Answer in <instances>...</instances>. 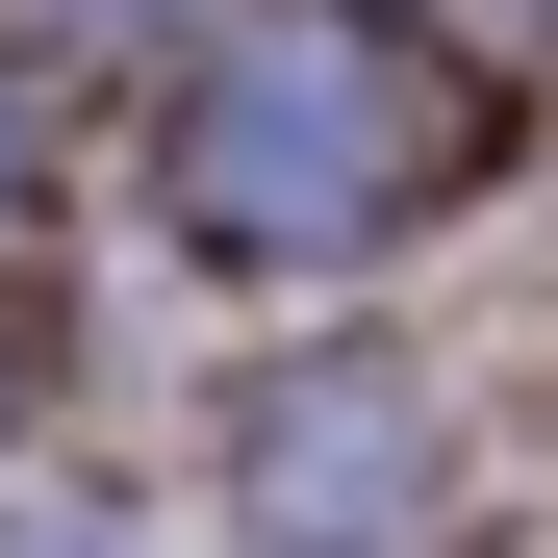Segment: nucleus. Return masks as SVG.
<instances>
[{"mask_svg":"<svg viewBox=\"0 0 558 558\" xmlns=\"http://www.w3.org/2000/svg\"><path fill=\"white\" fill-rule=\"evenodd\" d=\"M483 153H508V102L407 26V0H229L204 76H178V229L254 254V279L407 254Z\"/></svg>","mask_w":558,"mask_h":558,"instance_id":"obj_1","label":"nucleus"},{"mask_svg":"<svg viewBox=\"0 0 558 558\" xmlns=\"http://www.w3.org/2000/svg\"><path fill=\"white\" fill-rule=\"evenodd\" d=\"M229 533L254 558H432L457 533V432H432V381L407 355H279V381L229 407Z\"/></svg>","mask_w":558,"mask_h":558,"instance_id":"obj_2","label":"nucleus"}]
</instances>
